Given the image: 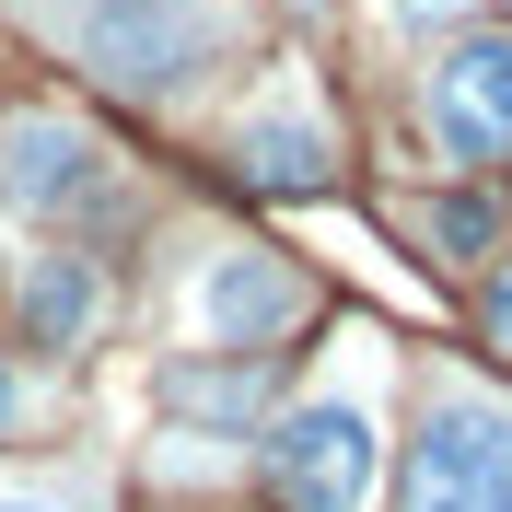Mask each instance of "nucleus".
<instances>
[{"instance_id":"nucleus-7","label":"nucleus","mask_w":512,"mask_h":512,"mask_svg":"<svg viewBox=\"0 0 512 512\" xmlns=\"http://www.w3.org/2000/svg\"><path fill=\"white\" fill-rule=\"evenodd\" d=\"M233 163H245V187H268V198H315L326 175H338V140H326L315 117H245Z\"/></svg>"},{"instance_id":"nucleus-12","label":"nucleus","mask_w":512,"mask_h":512,"mask_svg":"<svg viewBox=\"0 0 512 512\" xmlns=\"http://www.w3.org/2000/svg\"><path fill=\"white\" fill-rule=\"evenodd\" d=\"M466 0H396V24H454Z\"/></svg>"},{"instance_id":"nucleus-14","label":"nucleus","mask_w":512,"mask_h":512,"mask_svg":"<svg viewBox=\"0 0 512 512\" xmlns=\"http://www.w3.org/2000/svg\"><path fill=\"white\" fill-rule=\"evenodd\" d=\"M0 512H70V501H47V489H0Z\"/></svg>"},{"instance_id":"nucleus-13","label":"nucleus","mask_w":512,"mask_h":512,"mask_svg":"<svg viewBox=\"0 0 512 512\" xmlns=\"http://www.w3.org/2000/svg\"><path fill=\"white\" fill-rule=\"evenodd\" d=\"M0 431H24V384H12V361H0Z\"/></svg>"},{"instance_id":"nucleus-1","label":"nucleus","mask_w":512,"mask_h":512,"mask_svg":"<svg viewBox=\"0 0 512 512\" xmlns=\"http://www.w3.org/2000/svg\"><path fill=\"white\" fill-rule=\"evenodd\" d=\"M70 47L117 94H187L198 70L233 47V0H82Z\"/></svg>"},{"instance_id":"nucleus-8","label":"nucleus","mask_w":512,"mask_h":512,"mask_svg":"<svg viewBox=\"0 0 512 512\" xmlns=\"http://www.w3.org/2000/svg\"><path fill=\"white\" fill-rule=\"evenodd\" d=\"M94 326H105L94 256H35V268H24V338H35V350H82Z\"/></svg>"},{"instance_id":"nucleus-5","label":"nucleus","mask_w":512,"mask_h":512,"mask_svg":"<svg viewBox=\"0 0 512 512\" xmlns=\"http://www.w3.org/2000/svg\"><path fill=\"white\" fill-rule=\"evenodd\" d=\"M431 140L454 163L512 152V35H466L443 70H431Z\"/></svg>"},{"instance_id":"nucleus-10","label":"nucleus","mask_w":512,"mask_h":512,"mask_svg":"<svg viewBox=\"0 0 512 512\" xmlns=\"http://www.w3.org/2000/svg\"><path fill=\"white\" fill-rule=\"evenodd\" d=\"M419 245H443V256H489L501 245V222H489V198H431V210H419Z\"/></svg>"},{"instance_id":"nucleus-4","label":"nucleus","mask_w":512,"mask_h":512,"mask_svg":"<svg viewBox=\"0 0 512 512\" xmlns=\"http://www.w3.org/2000/svg\"><path fill=\"white\" fill-rule=\"evenodd\" d=\"M0 198L35 222H94V210H117V152L70 117H12L0 128Z\"/></svg>"},{"instance_id":"nucleus-11","label":"nucleus","mask_w":512,"mask_h":512,"mask_svg":"<svg viewBox=\"0 0 512 512\" xmlns=\"http://www.w3.org/2000/svg\"><path fill=\"white\" fill-rule=\"evenodd\" d=\"M489 338H501V350H512V256H501V268H489Z\"/></svg>"},{"instance_id":"nucleus-9","label":"nucleus","mask_w":512,"mask_h":512,"mask_svg":"<svg viewBox=\"0 0 512 512\" xmlns=\"http://www.w3.org/2000/svg\"><path fill=\"white\" fill-rule=\"evenodd\" d=\"M256 396H268V361H256V350H233V373H175V384H163V408L233 419V431H245V419H256Z\"/></svg>"},{"instance_id":"nucleus-6","label":"nucleus","mask_w":512,"mask_h":512,"mask_svg":"<svg viewBox=\"0 0 512 512\" xmlns=\"http://www.w3.org/2000/svg\"><path fill=\"white\" fill-rule=\"evenodd\" d=\"M280 326H303V280H291L280 256H210V268H198V338L268 350Z\"/></svg>"},{"instance_id":"nucleus-3","label":"nucleus","mask_w":512,"mask_h":512,"mask_svg":"<svg viewBox=\"0 0 512 512\" xmlns=\"http://www.w3.org/2000/svg\"><path fill=\"white\" fill-rule=\"evenodd\" d=\"M384 478V431H373V396L361 384H326L268 431V489L280 512H373Z\"/></svg>"},{"instance_id":"nucleus-2","label":"nucleus","mask_w":512,"mask_h":512,"mask_svg":"<svg viewBox=\"0 0 512 512\" xmlns=\"http://www.w3.org/2000/svg\"><path fill=\"white\" fill-rule=\"evenodd\" d=\"M396 512H512V396L443 384V396L419 408Z\"/></svg>"}]
</instances>
